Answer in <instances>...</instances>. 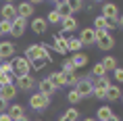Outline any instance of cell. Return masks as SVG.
Listing matches in <instances>:
<instances>
[{"instance_id": "obj_6", "label": "cell", "mask_w": 123, "mask_h": 121, "mask_svg": "<svg viewBox=\"0 0 123 121\" xmlns=\"http://www.w3.org/2000/svg\"><path fill=\"white\" fill-rule=\"evenodd\" d=\"M50 48L54 52H58V54H67L69 52V46H67V33H54V38H52V44Z\"/></svg>"}, {"instance_id": "obj_41", "label": "cell", "mask_w": 123, "mask_h": 121, "mask_svg": "<svg viewBox=\"0 0 123 121\" xmlns=\"http://www.w3.org/2000/svg\"><path fill=\"white\" fill-rule=\"evenodd\" d=\"M0 121H13V119H11L6 113H0Z\"/></svg>"}, {"instance_id": "obj_38", "label": "cell", "mask_w": 123, "mask_h": 121, "mask_svg": "<svg viewBox=\"0 0 123 121\" xmlns=\"http://www.w3.org/2000/svg\"><path fill=\"white\" fill-rule=\"evenodd\" d=\"M113 77H115V82H117V83H121V82H123V69H121V67L113 69Z\"/></svg>"}, {"instance_id": "obj_9", "label": "cell", "mask_w": 123, "mask_h": 121, "mask_svg": "<svg viewBox=\"0 0 123 121\" xmlns=\"http://www.w3.org/2000/svg\"><path fill=\"white\" fill-rule=\"evenodd\" d=\"M54 13L61 17V19H67V17H73L71 13V4H69V0H54V8H52Z\"/></svg>"}, {"instance_id": "obj_44", "label": "cell", "mask_w": 123, "mask_h": 121, "mask_svg": "<svg viewBox=\"0 0 123 121\" xmlns=\"http://www.w3.org/2000/svg\"><path fill=\"white\" fill-rule=\"evenodd\" d=\"M84 121H96V119H94V117H86Z\"/></svg>"}, {"instance_id": "obj_12", "label": "cell", "mask_w": 123, "mask_h": 121, "mask_svg": "<svg viewBox=\"0 0 123 121\" xmlns=\"http://www.w3.org/2000/svg\"><path fill=\"white\" fill-rule=\"evenodd\" d=\"M36 88H38V92H40V94H44V96H50V98H52V96H54V94L58 92V90L54 88V86H52V83L48 82L46 77H44V79H40V82L36 83Z\"/></svg>"}, {"instance_id": "obj_10", "label": "cell", "mask_w": 123, "mask_h": 121, "mask_svg": "<svg viewBox=\"0 0 123 121\" xmlns=\"http://www.w3.org/2000/svg\"><path fill=\"white\" fill-rule=\"evenodd\" d=\"M25 29H27V19L17 17L15 21H11V36H13V38H21V36L25 33Z\"/></svg>"}, {"instance_id": "obj_18", "label": "cell", "mask_w": 123, "mask_h": 121, "mask_svg": "<svg viewBox=\"0 0 123 121\" xmlns=\"http://www.w3.org/2000/svg\"><path fill=\"white\" fill-rule=\"evenodd\" d=\"M46 29H48V23H46L44 17H33L31 19V32L33 33L42 36V33H46Z\"/></svg>"}, {"instance_id": "obj_7", "label": "cell", "mask_w": 123, "mask_h": 121, "mask_svg": "<svg viewBox=\"0 0 123 121\" xmlns=\"http://www.w3.org/2000/svg\"><path fill=\"white\" fill-rule=\"evenodd\" d=\"M36 83H38V79L33 75H23V77H15V88L21 90V92H31L33 88H36Z\"/></svg>"}, {"instance_id": "obj_25", "label": "cell", "mask_w": 123, "mask_h": 121, "mask_svg": "<svg viewBox=\"0 0 123 121\" xmlns=\"http://www.w3.org/2000/svg\"><path fill=\"white\" fill-rule=\"evenodd\" d=\"M100 65H102L104 69H106V73L119 67V63H117V58H115V57H111V54H106V57H104L102 61H100Z\"/></svg>"}, {"instance_id": "obj_8", "label": "cell", "mask_w": 123, "mask_h": 121, "mask_svg": "<svg viewBox=\"0 0 123 121\" xmlns=\"http://www.w3.org/2000/svg\"><path fill=\"white\" fill-rule=\"evenodd\" d=\"M15 50H17L15 42L2 40V42H0V61H2V63H6L8 58H13V57H15Z\"/></svg>"}, {"instance_id": "obj_40", "label": "cell", "mask_w": 123, "mask_h": 121, "mask_svg": "<svg viewBox=\"0 0 123 121\" xmlns=\"http://www.w3.org/2000/svg\"><path fill=\"white\" fill-rule=\"evenodd\" d=\"M6 108H8V102L0 96V113H6Z\"/></svg>"}, {"instance_id": "obj_3", "label": "cell", "mask_w": 123, "mask_h": 121, "mask_svg": "<svg viewBox=\"0 0 123 121\" xmlns=\"http://www.w3.org/2000/svg\"><path fill=\"white\" fill-rule=\"evenodd\" d=\"M73 90H75V92L81 96V100H84V98H88V96H92V79L88 77V73L77 77V82H75Z\"/></svg>"}, {"instance_id": "obj_37", "label": "cell", "mask_w": 123, "mask_h": 121, "mask_svg": "<svg viewBox=\"0 0 123 121\" xmlns=\"http://www.w3.org/2000/svg\"><path fill=\"white\" fill-rule=\"evenodd\" d=\"M65 115H67V117H71L73 121H77V117H79V111H77L75 107H71V108H67V111H65Z\"/></svg>"}, {"instance_id": "obj_1", "label": "cell", "mask_w": 123, "mask_h": 121, "mask_svg": "<svg viewBox=\"0 0 123 121\" xmlns=\"http://www.w3.org/2000/svg\"><path fill=\"white\" fill-rule=\"evenodd\" d=\"M52 48H50V44H29L25 48V57L23 58H27V61H36V58H44V61H50L52 63Z\"/></svg>"}, {"instance_id": "obj_17", "label": "cell", "mask_w": 123, "mask_h": 121, "mask_svg": "<svg viewBox=\"0 0 123 121\" xmlns=\"http://www.w3.org/2000/svg\"><path fill=\"white\" fill-rule=\"evenodd\" d=\"M15 6H17V17H21V19L33 17V13H36V6H31L29 2H21V4H15Z\"/></svg>"}, {"instance_id": "obj_4", "label": "cell", "mask_w": 123, "mask_h": 121, "mask_svg": "<svg viewBox=\"0 0 123 121\" xmlns=\"http://www.w3.org/2000/svg\"><path fill=\"white\" fill-rule=\"evenodd\" d=\"M50 102H52L50 96H44V94H40V92H33L29 96V107L33 111H46V108L50 107Z\"/></svg>"}, {"instance_id": "obj_35", "label": "cell", "mask_w": 123, "mask_h": 121, "mask_svg": "<svg viewBox=\"0 0 123 121\" xmlns=\"http://www.w3.org/2000/svg\"><path fill=\"white\" fill-rule=\"evenodd\" d=\"M69 4H71V13H73V15L84 8V2H81V0H73V2H69Z\"/></svg>"}, {"instance_id": "obj_5", "label": "cell", "mask_w": 123, "mask_h": 121, "mask_svg": "<svg viewBox=\"0 0 123 121\" xmlns=\"http://www.w3.org/2000/svg\"><path fill=\"white\" fill-rule=\"evenodd\" d=\"M96 46L100 48V50H113V46H115L113 33H109V32H96Z\"/></svg>"}, {"instance_id": "obj_20", "label": "cell", "mask_w": 123, "mask_h": 121, "mask_svg": "<svg viewBox=\"0 0 123 121\" xmlns=\"http://www.w3.org/2000/svg\"><path fill=\"white\" fill-rule=\"evenodd\" d=\"M67 46H69V52H73V54L81 52V48H84L77 36H67Z\"/></svg>"}, {"instance_id": "obj_29", "label": "cell", "mask_w": 123, "mask_h": 121, "mask_svg": "<svg viewBox=\"0 0 123 121\" xmlns=\"http://www.w3.org/2000/svg\"><path fill=\"white\" fill-rule=\"evenodd\" d=\"M46 79H48V82H50L56 90H61V86H63V83H61V71H54V73H50Z\"/></svg>"}, {"instance_id": "obj_13", "label": "cell", "mask_w": 123, "mask_h": 121, "mask_svg": "<svg viewBox=\"0 0 123 121\" xmlns=\"http://www.w3.org/2000/svg\"><path fill=\"white\" fill-rule=\"evenodd\" d=\"M79 29V21L75 17H67V19H61V32L63 33H71Z\"/></svg>"}, {"instance_id": "obj_19", "label": "cell", "mask_w": 123, "mask_h": 121, "mask_svg": "<svg viewBox=\"0 0 123 121\" xmlns=\"http://www.w3.org/2000/svg\"><path fill=\"white\" fill-rule=\"evenodd\" d=\"M69 61L73 63L75 69H79V67H86V65H88V54H86V52H77V54H71Z\"/></svg>"}, {"instance_id": "obj_46", "label": "cell", "mask_w": 123, "mask_h": 121, "mask_svg": "<svg viewBox=\"0 0 123 121\" xmlns=\"http://www.w3.org/2000/svg\"><path fill=\"white\" fill-rule=\"evenodd\" d=\"M0 88H2V86H0Z\"/></svg>"}, {"instance_id": "obj_32", "label": "cell", "mask_w": 123, "mask_h": 121, "mask_svg": "<svg viewBox=\"0 0 123 121\" xmlns=\"http://www.w3.org/2000/svg\"><path fill=\"white\" fill-rule=\"evenodd\" d=\"M67 100L71 102V104H79V102H81V96L71 88V90H69V94H67Z\"/></svg>"}, {"instance_id": "obj_11", "label": "cell", "mask_w": 123, "mask_h": 121, "mask_svg": "<svg viewBox=\"0 0 123 121\" xmlns=\"http://www.w3.org/2000/svg\"><path fill=\"white\" fill-rule=\"evenodd\" d=\"M79 42H81V46H92L96 44V32L92 29V27H84L81 32H79Z\"/></svg>"}, {"instance_id": "obj_27", "label": "cell", "mask_w": 123, "mask_h": 121, "mask_svg": "<svg viewBox=\"0 0 123 121\" xmlns=\"http://www.w3.org/2000/svg\"><path fill=\"white\" fill-rule=\"evenodd\" d=\"M111 77L109 75H104V77H98V79H92V88H100V90H106L111 86Z\"/></svg>"}, {"instance_id": "obj_42", "label": "cell", "mask_w": 123, "mask_h": 121, "mask_svg": "<svg viewBox=\"0 0 123 121\" xmlns=\"http://www.w3.org/2000/svg\"><path fill=\"white\" fill-rule=\"evenodd\" d=\"M56 121H73V119H71V117H67V115H65V113H63V115H61V117H58V119H56Z\"/></svg>"}, {"instance_id": "obj_26", "label": "cell", "mask_w": 123, "mask_h": 121, "mask_svg": "<svg viewBox=\"0 0 123 121\" xmlns=\"http://www.w3.org/2000/svg\"><path fill=\"white\" fill-rule=\"evenodd\" d=\"M106 25H109V19H104L102 15H98V17H94V32H106Z\"/></svg>"}, {"instance_id": "obj_16", "label": "cell", "mask_w": 123, "mask_h": 121, "mask_svg": "<svg viewBox=\"0 0 123 121\" xmlns=\"http://www.w3.org/2000/svg\"><path fill=\"white\" fill-rule=\"evenodd\" d=\"M17 94H19V90L15 88V83H4V86L0 88V96H2L6 102H8V100H15Z\"/></svg>"}, {"instance_id": "obj_33", "label": "cell", "mask_w": 123, "mask_h": 121, "mask_svg": "<svg viewBox=\"0 0 123 121\" xmlns=\"http://www.w3.org/2000/svg\"><path fill=\"white\" fill-rule=\"evenodd\" d=\"M61 71H63V73H75L77 69L73 67V63L69 61V58H65V61H63V69H61Z\"/></svg>"}, {"instance_id": "obj_24", "label": "cell", "mask_w": 123, "mask_h": 121, "mask_svg": "<svg viewBox=\"0 0 123 121\" xmlns=\"http://www.w3.org/2000/svg\"><path fill=\"white\" fill-rule=\"evenodd\" d=\"M111 115H113V108H111V104H102V107H98L96 117H94V119H96V121H104V119H109Z\"/></svg>"}, {"instance_id": "obj_45", "label": "cell", "mask_w": 123, "mask_h": 121, "mask_svg": "<svg viewBox=\"0 0 123 121\" xmlns=\"http://www.w3.org/2000/svg\"><path fill=\"white\" fill-rule=\"evenodd\" d=\"M36 121H42V119H36Z\"/></svg>"}, {"instance_id": "obj_28", "label": "cell", "mask_w": 123, "mask_h": 121, "mask_svg": "<svg viewBox=\"0 0 123 121\" xmlns=\"http://www.w3.org/2000/svg\"><path fill=\"white\" fill-rule=\"evenodd\" d=\"M77 77L79 75H75V73H63V71H61V83H63V86H75V82H77Z\"/></svg>"}, {"instance_id": "obj_36", "label": "cell", "mask_w": 123, "mask_h": 121, "mask_svg": "<svg viewBox=\"0 0 123 121\" xmlns=\"http://www.w3.org/2000/svg\"><path fill=\"white\" fill-rule=\"evenodd\" d=\"M104 94H106V90H100V88H92V96L98 98V100H104Z\"/></svg>"}, {"instance_id": "obj_39", "label": "cell", "mask_w": 123, "mask_h": 121, "mask_svg": "<svg viewBox=\"0 0 123 121\" xmlns=\"http://www.w3.org/2000/svg\"><path fill=\"white\" fill-rule=\"evenodd\" d=\"M111 21H113V23H115V29H117V27H121V25H123V17H121V13L117 15L115 19H111Z\"/></svg>"}, {"instance_id": "obj_31", "label": "cell", "mask_w": 123, "mask_h": 121, "mask_svg": "<svg viewBox=\"0 0 123 121\" xmlns=\"http://www.w3.org/2000/svg\"><path fill=\"white\" fill-rule=\"evenodd\" d=\"M44 19H46V23H48V25H61V17H58L54 11H50V13L46 15Z\"/></svg>"}, {"instance_id": "obj_34", "label": "cell", "mask_w": 123, "mask_h": 121, "mask_svg": "<svg viewBox=\"0 0 123 121\" xmlns=\"http://www.w3.org/2000/svg\"><path fill=\"white\" fill-rule=\"evenodd\" d=\"M6 33H11V23L8 21H0V36H6Z\"/></svg>"}, {"instance_id": "obj_23", "label": "cell", "mask_w": 123, "mask_h": 121, "mask_svg": "<svg viewBox=\"0 0 123 121\" xmlns=\"http://www.w3.org/2000/svg\"><path fill=\"white\" fill-rule=\"evenodd\" d=\"M104 75H109V73H106V69H104L100 63H94V65H92V71L88 73L90 79H98V77H104Z\"/></svg>"}, {"instance_id": "obj_15", "label": "cell", "mask_w": 123, "mask_h": 121, "mask_svg": "<svg viewBox=\"0 0 123 121\" xmlns=\"http://www.w3.org/2000/svg\"><path fill=\"white\" fill-rule=\"evenodd\" d=\"M121 88L117 86V83H111L109 88H106V94H104V100H109V102H119L121 100Z\"/></svg>"}, {"instance_id": "obj_43", "label": "cell", "mask_w": 123, "mask_h": 121, "mask_svg": "<svg viewBox=\"0 0 123 121\" xmlns=\"http://www.w3.org/2000/svg\"><path fill=\"white\" fill-rule=\"evenodd\" d=\"M15 121H31V119H29V117L25 115V117H19V119H15Z\"/></svg>"}, {"instance_id": "obj_22", "label": "cell", "mask_w": 123, "mask_h": 121, "mask_svg": "<svg viewBox=\"0 0 123 121\" xmlns=\"http://www.w3.org/2000/svg\"><path fill=\"white\" fill-rule=\"evenodd\" d=\"M117 15H119V8H117L115 4H109V2L102 4V17L104 19H115Z\"/></svg>"}, {"instance_id": "obj_30", "label": "cell", "mask_w": 123, "mask_h": 121, "mask_svg": "<svg viewBox=\"0 0 123 121\" xmlns=\"http://www.w3.org/2000/svg\"><path fill=\"white\" fill-rule=\"evenodd\" d=\"M31 65V71H42L46 65H50V61H44V58H36V61H29Z\"/></svg>"}, {"instance_id": "obj_21", "label": "cell", "mask_w": 123, "mask_h": 121, "mask_svg": "<svg viewBox=\"0 0 123 121\" xmlns=\"http://www.w3.org/2000/svg\"><path fill=\"white\" fill-rule=\"evenodd\" d=\"M6 115L15 121V119H19V117H25V108L21 107V104H11L6 108Z\"/></svg>"}, {"instance_id": "obj_14", "label": "cell", "mask_w": 123, "mask_h": 121, "mask_svg": "<svg viewBox=\"0 0 123 121\" xmlns=\"http://www.w3.org/2000/svg\"><path fill=\"white\" fill-rule=\"evenodd\" d=\"M0 17H2L4 21H8V23L15 21V19H17V6L11 4V2H8V4H2V8H0Z\"/></svg>"}, {"instance_id": "obj_2", "label": "cell", "mask_w": 123, "mask_h": 121, "mask_svg": "<svg viewBox=\"0 0 123 121\" xmlns=\"http://www.w3.org/2000/svg\"><path fill=\"white\" fill-rule=\"evenodd\" d=\"M8 63H11V69H13V77L31 75V65H29L27 58H23V57H13Z\"/></svg>"}]
</instances>
